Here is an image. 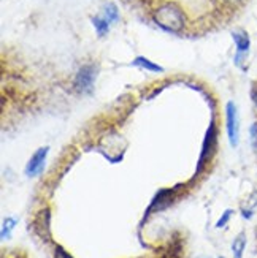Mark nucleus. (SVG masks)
Returning a JSON list of instances; mask_svg holds the SVG:
<instances>
[{"label":"nucleus","instance_id":"obj_1","mask_svg":"<svg viewBox=\"0 0 257 258\" xmlns=\"http://www.w3.org/2000/svg\"><path fill=\"white\" fill-rule=\"evenodd\" d=\"M154 21L164 30L180 32L184 27V13L178 5L165 4L154 13Z\"/></svg>","mask_w":257,"mask_h":258},{"label":"nucleus","instance_id":"obj_2","mask_svg":"<svg viewBox=\"0 0 257 258\" xmlns=\"http://www.w3.org/2000/svg\"><path fill=\"white\" fill-rule=\"evenodd\" d=\"M95 76H97V69L94 65H86L80 70V73L76 75V80H75V87L78 92H89L92 91L94 87V81H95Z\"/></svg>","mask_w":257,"mask_h":258},{"label":"nucleus","instance_id":"obj_3","mask_svg":"<svg viewBox=\"0 0 257 258\" xmlns=\"http://www.w3.org/2000/svg\"><path fill=\"white\" fill-rule=\"evenodd\" d=\"M227 113H226V119H227V135H229V141L230 144L235 148L238 144V113H237V106L232 102L227 103Z\"/></svg>","mask_w":257,"mask_h":258},{"label":"nucleus","instance_id":"obj_4","mask_svg":"<svg viewBox=\"0 0 257 258\" xmlns=\"http://www.w3.org/2000/svg\"><path fill=\"white\" fill-rule=\"evenodd\" d=\"M48 148H41L38 149L35 154L32 155V159L29 160L27 163V168H26V173L27 176L33 177L37 176L43 171V166H44V160H46V155H48Z\"/></svg>","mask_w":257,"mask_h":258},{"label":"nucleus","instance_id":"obj_5","mask_svg":"<svg viewBox=\"0 0 257 258\" xmlns=\"http://www.w3.org/2000/svg\"><path fill=\"white\" fill-rule=\"evenodd\" d=\"M215 141H216V135H215V127H210L208 133H207V138H205V143H203V151H202V157H200V166L198 170H202L205 166V162L210 157L211 159V151L215 149Z\"/></svg>","mask_w":257,"mask_h":258},{"label":"nucleus","instance_id":"obj_6","mask_svg":"<svg viewBox=\"0 0 257 258\" xmlns=\"http://www.w3.org/2000/svg\"><path fill=\"white\" fill-rule=\"evenodd\" d=\"M233 40H235L237 51H238L237 59H240L241 55H244V54L248 52V49L251 46L249 37H248V33H244V32H233Z\"/></svg>","mask_w":257,"mask_h":258},{"label":"nucleus","instance_id":"obj_7","mask_svg":"<svg viewBox=\"0 0 257 258\" xmlns=\"http://www.w3.org/2000/svg\"><path fill=\"white\" fill-rule=\"evenodd\" d=\"M133 65H137V67H140V69H144V70H149V72H156V73L162 72V67H159L158 63H154V62H151L148 59L141 57V55L133 60Z\"/></svg>","mask_w":257,"mask_h":258},{"label":"nucleus","instance_id":"obj_8","mask_svg":"<svg viewBox=\"0 0 257 258\" xmlns=\"http://www.w3.org/2000/svg\"><path fill=\"white\" fill-rule=\"evenodd\" d=\"M244 245H246V236H244V233L238 234L237 239L233 241V255H235V258H241L243 256V252H244Z\"/></svg>","mask_w":257,"mask_h":258},{"label":"nucleus","instance_id":"obj_9","mask_svg":"<svg viewBox=\"0 0 257 258\" xmlns=\"http://www.w3.org/2000/svg\"><path fill=\"white\" fill-rule=\"evenodd\" d=\"M92 24L95 27L97 35H100V37L107 35L110 30V22L105 18H92Z\"/></svg>","mask_w":257,"mask_h":258},{"label":"nucleus","instance_id":"obj_10","mask_svg":"<svg viewBox=\"0 0 257 258\" xmlns=\"http://www.w3.org/2000/svg\"><path fill=\"white\" fill-rule=\"evenodd\" d=\"M104 15H105V19L110 22V24H111V22H116L119 19V11H118V8H116L115 4H108L105 7Z\"/></svg>","mask_w":257,"mask_h":258},{"label":"nucleus","instance_id":"obj_11","mask_svg":"<svg viewBox=\"0 0 257 258\" xmlns=\"http://www.w3.org/2000/svg\"><path fill=\"white\" fill-rule=\"evenodd\" d=\"M232 214H233V211H232V209L226 211V212H224V214H222V217L219 219V222H218V225H216V227H218V228H221V227H224V225H226V223L229 222V219L232 217Z\"/></svg>","mask_w":257,"mask_h":258},{"label":"nucleus","instance_id":"obj_12","mask_svg":"<svg viewBox=\"0 0 257 258\" xmlns=\"http://www.w3.org/2000/svg\"><path fill=\"white\" fill-rule=\"evenodd\" d=\"M56 258H73L69 252H65L62 247H58L56 249Z\"/></svg>","mask_w":257,"mask_h":258},{"label":"nucleus","instance_id":"obj_13","mask_svg":"<svg viewBox=\"0 0 257 258\" xmlns=\"http://www.w3.org/2000/svg\"><path fill=\"white\" fill-rule=\"evenodd\" d=\"M224 2H227V4H237V2H240V0H224Z\"/></svg>","mask_w":257,"mask_h":258},{"label":"nucleus","instance_id":"obj_14","mask_svg":"<svg viewBox=\"0 0 257 258\" xmlns=\"http://www.w3.org/2000/svg\"><path fill=\"white\" fill-rule=\"evenodd\" d=\"M221 258H222V256H221Z\"/></svg>","mask_w":257,"mask_h":258}]
</instances>
